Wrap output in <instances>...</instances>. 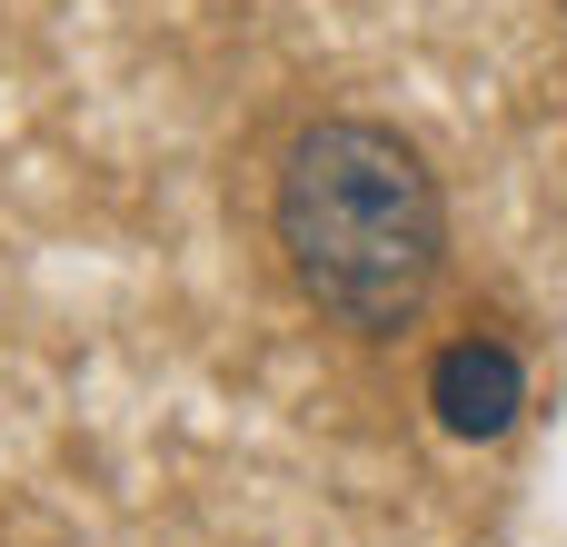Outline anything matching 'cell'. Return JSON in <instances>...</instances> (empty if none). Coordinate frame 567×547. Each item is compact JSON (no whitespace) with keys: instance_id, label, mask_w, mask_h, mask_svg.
Wrapping results in <instances>:
<instances>
[{"instance_id":"cell-1","label":"cell","mask_w":567,"mask_h":547,"mask_svg":"<svg viewBox=\"0 0 567 547\" xmlns=\"http://www.w3.org/2000/svg\"><path fill=\"white\" fill-rule=\"evenodd\" d=\"M449 179L389 110H309L269 149V259L319 329L399 349L449 289Z\"/></svg>"},{"instance_id":"cell-2","label":"cell","mask_w":567,"mask_h":547,"mask_svg":"<svg viewBox=\"0 0 567 547\" xmlns=\"http://www.w3.org/2000/svg\"><path fill=\"white\" fill-rule=\"evenodd\" d=\"M419 409L449 448H508L538 409V349L508 319H458L419 359Z\"/></svg>"},{"instance_id":"cell-3","label":"cell","mask_w":567,"mask_h":547,"mask_svg":"<svg viewBox=\"0 0 567 547\" xmlns=\"http://www.w3.org/2000/svg\"><path fill=\"white\" fill-rule=\"evenodd\" d=\"M548 10H558V30H567V0H548Z\"/></svg>"}]
</instances>
